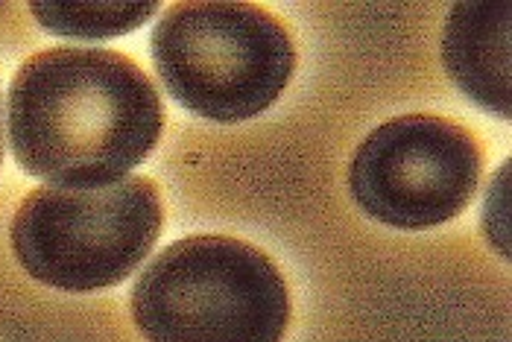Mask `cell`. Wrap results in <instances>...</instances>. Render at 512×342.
<instances>
[{"instance_id": "52a82bcc", "label": "cell", "mask_w": 512, "mask_h": 342, "mask_svg": "<svg viewBox=\"0 0 512 342\" xmlns=\"http://www.w3.org/2000/svg\"><path fill=\"white\" fill-rule=\"evenodd\" d=\"M33 15L44 30L68 38H112L147 24L158 3H82V0H36Z\"/></svg>"}, {"instance_id": "ba28073f", "label": "cell", "mask_w": 512, "mask_h": 342, "mask_svg": "<svg viewBox=\"0 0 512 342\" xmlns=\"http://www.w3.org/2000/svg\"><path fill=\"white\" fill-rule=\"evenodd\" d=\"M0 164H3V132H0Z\"/></svg>"}, {"instance_id": "3957f363", "label": "cell", "mask_w": 512, "mask_h": 342, "mask_svg": "<svg viewBox=\"0 0 512 342\" xmlns=\"http://www.w3.org/2000/svg\"><path fill=\"white\" fill-rule=\"evenodd\" d=\"M150 50L170 97L211 123L264 114L296 68L281 21L243 0L173 3L153 30Z\"/></svg>"}, {"instance_id": "6da1fadb", "label": "cell", "mask_w": 512, "mask_h": 342, "mask_svg": "<svg viewBox=\"0 0 512 342\" xmlns=\"http://www.w3.org/2000/svg\"><path fill=\"white\" fill-rule=\"evenodd\" d=\"M15 161L56 188H106L156 150L164 109L153 79L118 50L50 47L9 85Z\"/></svg>"}, {"instance_id": "5b68a950", "label": "cell", "mask_w": 512, "mask_h": 342, "mask_svg": "<svg viewBox=\"0 0 512 342\" xmlns=\"http://www.w3.org/2000/svg\"><path fill=\"white\" fill-rule=\"evenodd\" d=\"M480 170L483 155L466 126L436 114H404L357 147L349 188L366 217L401 231H425L466 211Z\"/></svg>"}, {"instance_id": "8992f818", "label": "cell", "mask_w": 512, "mask_h": 342, "mask_svg": "<svg viewBox=\"0 0 512 342\" xmlns=\"http://www.w3.org/2000/svg\"><path fill=\"white\" fill-rule=\"evenodd\" d=\"M510 24V0L454 3L442 38V59L451 79L480 109L501 117H510L512 109Z\"/></svg>"}, {"instance_id": "277c9868", "label": "cell", "mask_w": 512, "mask_h": 342, "mask_svg": "<svg viewBox=\"0 0 512 342\" xmlns=\"http://www.w3.org/2000/svg\"><path fill=\"white\" fill-rule=\"evenodd\" d=\"M164 226L158 188L126 176L106 188H36L12 220V249L36 281L94 293L126 281L153 252Z\"/></svg>"}, {"instance_id": "7a4b0ae2", "label": "cell", "mask_w": 512, "mask_h": 342, "mask_svg": "<svg viewBox=\"0 0 512 342\" xmlns=\"http://www.w3.org/2000/svg\"><path fill=\"white\" fill-rule=\"evenodd\" d=\"M132 316L147 342H281L290 296L261 249L197 234L147 264L132 290Z\"/></svg>"}]
</instances>
